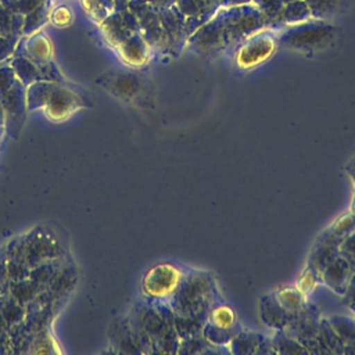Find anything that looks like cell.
Segmentation results:
<instances>
[{
  "mask_svg": "<svg viewBox=\"0 0 355 355\" xmlns=\"http://www.w3.org/2000/svg\"><path fill=\"white\" fill-rule=\"evenodd\" d=\"M205 315H175L173 313V322L175 329L178 331L179 338H187L196 334H201L202 326L207 322Z\"/></svg>",
  "mask_w": 355,
  "mask_h": 355,
  "instance_id": "12",
  "label": "cell"
},
{
  "mask_svg": "<svg viewBox=\"0 0 355 355\" xmlns=\"http://www.w3.org/2000/svg\"><path fill=\"white\" fill-rule=\"evenodd\" d=\"M340 255L349 263L352 272L355 270V230L347 234L338 247Z\"/></svg>",
  "mask_w": 355,
  "mask_h": 355,
  "instance_id": "21",
  "label": "cell"
},
{
  "mask_svg": "<svg viewBox=\"0 0 355 355\" xmlns=\"http://www.w3.org/2000/svg\"><path fill=\"white\" fill-rule=\"evenodd\" d=\"M343 239L337 237L329 227L320 233V236L316 239L309 257H308V263L306 268L312 269L315 273L320 276L322 270L334 259L340 255L338 247Z\"/></svg>",
  "mask_w": 355,
  "mask_h": 355,
  "instance_id": "6",
  "label": "cell"
},
{
  "mask_svg": "<svg viewBox=\"0 0 355 355\" xmlns=\"http://www.w3.org/2000/svg\"><path fill=\"white\" fill-rule=\"evenodd\" d=\"M218 288L214 277L204 270L190 269L169 298L175 315H205L216 302Z\"/></svg>",
  "mask_w": 355,
  "mask_h": 355,
  "instance_id": "1",
  "label": "cell"
},
{
  "mask_svg": "<svg viewBox=\"0 0 355 355\" xmlns=\"http://www.w3.org/2000/svg\"><path fill=\"white\" fill-rule=\"evenodd\" d=\"M275 352L280 354H306V348L294 337L288 336L284 330H277L270 338Z\"/></svg>",
  "mask_w": 355,
  "mask_h": 355,
  "instance_id": "17",
  "label": "cell"
},
{
  "mask_svg": "<svg viewBox=\"0 0 355 355\" xmlns=\"http://www.w3.org/2000/svg\"><path fill=\"white\" fill-rule=\"evenodd\" d=\"M183 272L172 263H158L153 266L143 277L141 288L147 298L154 301L169 300L176 291Z\"/></svg>",
  "mask_w": 355,
  "mask_h": 355,
  "instance_id": "3",
  "label": "cell"
},
{
  "mask_svg": "<svg viewBox=\"0 0 355 355\" xmlns=\"http://www.w3.org/2000/svg\"><path fill=\"white\" fill-rule=\"evenodd\" d=\"M208 322L219 326V327H225V329H232L237 326V318L234 311L226 305V304H214L208 312Z\"/></svg>",
  "mask_w": 355,
  "mask_h": 355,
  "instance_id": "16",
  "label": "cell"
},
{
  "mask_svg": "<svg viewBox=\"0 0 355 355\" xmlns=\"http://www.w3.org/2000/svg\"><path fill=\"white\" fill-rule=\"evenodd\" d=\"M349 178L352 179V183H354V189H355V155L351 158V161L347 164L345 166ZM351 211L355 214V190H354V197H352V205H351Z\"/></svg>",
  "mask_w": 355,
  "mask_h": 355,
  "instance_id": "26",
  "label": "cell"
},
{
  "mask_svg": "<svg viewBox=\"0 0 355 355\" xmlns=\"http://www.w3.org/2000/svg\"><path fill=\"white\" fill-rule=\"evenodd\" d=\"M276 47V40L268 35H258L244 43L236 53V64L239 68L250 69L268 60Z\"/></svg>",
  "mask_w": 355,
  "mask_h": 355,
  "instance_id": "4",
  "label": "cell"
},
{
  "mask_svg": "<svg viewBox=\"0 0 355 355\" xmlns=\"http://www.w3.org/2000/svg\"><path fill=\"white\" fill-rule=\"evenodd\" d=\"M334 35L336 28L326 24L323 19H319L318 22H298L282 35L280 43L291 49H319L330 43Z\"/></svg>",
  "mask_w": 355,
  "mask_h": 355,
  "instance_id": "2",
  "label": "cell"
},
{
  "mask_svg": "<svg viewBox=\"0 0 355 355\" xmlns=\"http://www.w3.org/2000/svg\"><path fill=\"white\" fill-rule=\"evenodd\" d=\"M72 12L67 7H60L53 14V24L57 26H65L71 24Z\"/></svg>",
  "mask_w": 355,
  "mask_h": 355,
  "instance_id": "24",
  "label": "cell"
},
{
  "mask_svg": "<svg viewBox=\"0 0 355 355\" xmlns=\"http://www.w3.org/2000/svg\"><path fill=\"white\" fill-rule=\"evenodd\" d=\"M329 229L340 239H344L347 234H349L351 232L355 230V214L351 211L343 216H340L338 219H336Z\"/></svg>",
  "mask_w": 355,
  "mask_h": 355,
  "instance_id": "20",
  "label": "cell"
},
{
  "mask_svg": "<svg viewBox=\"0 0 355 355\" xmlns=\"http://www.w3.org/2000/svg\"><path fill=\"white\" fill-rule=\"evenodd\" d=\"M327 354H344V344L330 326L327 319H320L318 334L315 337V351Z\"/></svg>",
  "mask_w": 355,
  "mask_h": 355,
  "instance_id": "11",
  "label": "cell"
},
{
  "mask_svg": "<svg viewBox=\"0 0 355 355\" xmlns=\"http://www.w3.org/2000/svg\"><path fill=\"white\" fill-rule=\"evenodd\" d=\"M239 326L232 327V329H225V327H219L211 322H205V324L202 326L201 334L204 336V338L211 343L212 345H218V347H223L227 345L230 343V340L239 333Z\"/></svg>",
  "mask_w": 355,
  "mask_h": 355,
  "instance_id": "15",
  "label": "cell"
},
{
  "mask_svg": "<svg viewBox=\"0 0 355 355\" xmlns=\"http://www.w3.org/2000/svg\"><path fill=\"white\" fill-rule=\"evenodd\" d=\"M259 316L268 327L275 329V330H283L288 324L293 313L288 312L279 302L275 293H272V294H266L261 298Z\"/></svg>",
  "mask_w": 355,
  "mask_h": 355,
  "instance_id": "8",
  "label": "cell"
},
{
  "mask_svg": "<svg viewBox=\"0 0 355 355\" xmlns=\"http://www.w3.org/2000/svg\"><path fill=\"white\" fill-rule=\"evenodd\" d=\"M351 275L352 269L349 263L341 255H338L322 270L320 282H323L334 293L343 295L347 290Z\"/></svg>",
  "mask_w": 355,
  "mask_h": 355,
  "instance_id": "9",
  "label": "cell"
},
{
  "mask_svg": "<svg viewBox=\"0 0 355 355\" xmlns=\"http://www.w3.org/2000/svg\"><path fill=\"white\" fill-rule=\"evenodd\" d=\"M349 308H351V311H352V315L355 316V304H352V305H349Z\"/></svg>",
  "mask_w": 355,
  "mask_h": 355,
  "instance_id": "27",
  "label": "cell"
},
{
  "mask_svg": "<svg viewBox=\"0 0 355 355\" xmlns=\"http://www.w3.org/2000/svg\"><path fill=\"white\" fill-rule=\"evenodd\" d=\"M230 352L233 354H259V352H275L269 338L252 333L239 331L229 343Z\"/></svg>",
  "mask_w": 355,
  "mask_h": 355,
  "instance_id": "10",
  "label": "cell"
},
{
  "mask_svg": "<svg viewBox=\"0 0 355 355\" xmlns=\"http://www.w3.org/2000/svg\"><path fill=\"white\" fill-rule=\"evenodd\" d=\"M318 282H320V276L318 273H315L312 269L305 268L304 273L301 275V277L298 280V288L304 294H308V293H311L315 288Z\"/></svg>",
  "mask_w": 355,
  "mask_h": 355,
  "instance_id": "22",
  "label": "cell"
},
{
  "mask_svg": "<svg viewBox=\"0 0 355 355\" xmlns=\"http://www.w3.org/2000/svg\"><path fill=\"white\" fill-rule=\"evenodd\" d=\"M327 320L344 347L355 344V316L331 315L327 318Z\"/></svg>",
  "mask_w": 355,
  "mask_h": 355,
  "instance_id": "13",
  "label": "cell"
},
{
  "mask_svg": "<svg viewBox=\"0 0 355 355\" xmlns=\"http://www.w3.org/2000/svg\"><path fill=\"white\" fill-rule=\"evenodd\" d=\"M279 302L291 313L301 309L305 304L304 293L298 287H283L275 293Z\"/></svg>",
  "mask_w": 355,
  "mask_h": 355,
  "instance_id": "18",
  "label": "cell"
},
{
  "mask_svg": "<svg viewBox=\"0 0 355 355\" xmlns=\"http://www.w3.org/2000/svg\"><path fill=\"white\" fill-rule=\"evenodd\" d=\"M218 345H212L208 343L202 334H196L187 338H182L179 341L178 352L186 354H204V352H216Z\"/></svg>",
  "mask_w": 355,
  "mask_h": 355,
  "instance_id": "19",
  "label": "cell"
},
{
  "mask_svg": "<svg viewBox=\"0 0 355 355\" xmlns=\"http://www.w3.org/2000/svg\"><path fill=\"white\" fill-rule=\"evenodd\" d=\"M31 53L36 57V58H40V60H47L51 57L53 54V47H51V43L46 39V37H37L32 47H31Z\"/></svg>",
  "mask_w": 355,
  "mask_h": 355,
  "instance_id": "23",
  "label": "cell"
},
{
  "mask_svg": "<svg viewBox=\"0 0 355 355\" xmlns=\"http://www.w3.org/2000/svg\"><path fill=\"white\" fill-rule=\"evenodd\" d=\"M319 322L320 319L316 308L304 304L301 309L293 313L288 324L283 330L304 345L316 337Z\"/></svg>",
  "mask_w": 355,
  "mask_h": 355,
  "instance_id": "5",
  "label": "cell"
},
{
  "mask_svg": "<svg viewBox=\"0 0 355 355\" xmlns=\"http://www.w3.org/2000/svg\"><path fill=\"white\" fill-rule=\"evenodd\" d=\"M344 297V301L347 304H355V270L352 272L351 277H349V282H348V286H347V290L345 293L343 294Z\"/></svg>",
  "mask_w": 355,
  "mask_h": 355,
  "instance_id": "25",
  "label": "cell"
},
{
  "mask_svg": "<svg viewBox=\"0 0 355 355\" xmlns=\"http://www.w3.org/2000/svg\"><path fill=\"white\" fill-rule=\"evenodd\" d=\"M311 14L318 19H327L340 14L349 0H305Z\"/></svg>",
  "mask_w": 355,
  "mask_h": 355,
  "instance_id": "14",
  "label": "cell"
},
{
  "mask_svg": "<svg viewBox=\"0 0 355 355\" xmlns=\"http://www.w3.org/2000/svg\"><path fill=\"white\" fill-rule=\"evenodd\" d=\"M79 97L67 89H55L54 93L44 103V112L47 118L54 122H62L69 118L78 108Z\"/></svg>",
  "mask_w": 355,
  "mask_h": 355,
  "instance_id": "7",
  "label": "cell"
}]
</instances>
